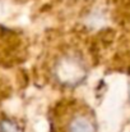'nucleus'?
<instances>
[{
	"instance_id": "nucleus-2",
	"label": "nucleus",
	"mask_w": 130,
	"mask_h": 132,
	"mask_svg": "<svg viewBox=\"0 0 130 132\" xmlns=\"http://www.w3.org/2000/svg\"><path fill=\"white\" fill-rule=\"evenodd\" d=\"M59 78L63 82H78L84 76V67L79 58L65 56L57 65Z\"/></svg>"
},
{
	"instance_id": "nucleus-1",
	"label": "nucleus",
	"mask_w": 130,
	"mask_h": 132,
	"mask_svg": "<svg viewBox=\"0 0 130 132\" xmlns=\"http://www.w3.org/2000/svg\"><path fill=\"white\" fill-rule=\"evenodd\" d=\"M51 132H98V127L92 109L79 101H70L55 112Z\"/></svg>"
}]
</instances>
